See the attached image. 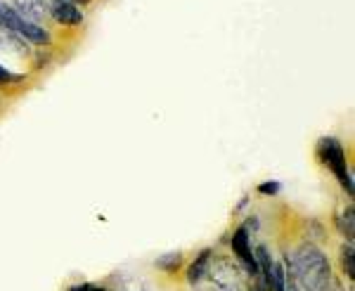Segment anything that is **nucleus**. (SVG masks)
<instances>
[{
    "mask_svg": "<svg viewBox=\"0 0 355 291\" xmlns=\"http://www.w3.org/2000/svg\"><path fill=\"white\" fill-rule=\"evenodd\" d=\"M0 28L12 31V33H17V36L26 38V41H31L36 45H50L48 28L26 21L15 8H10V5H5V3H0Z\"/></svg>",
    "mask_w": 355,
    "mask_h": 291,
    "instance_id": "3",
    "label": "nucleus"
},
{
    "mask_svg": "<svg viewBox=\"0 0 355 291\" xmlns=\"http://www.w3.org/2000/svg\"><path fill=\"white\" fill-rule=\"evenodd\" d=\"M12 3H15L17 12L24 17L26 21H31V24L43 26L45 19L50 17L48 0H12Z\"/></svg>",
    "mask_w": 355,
    "mask_h": 291,
    "instance_id": "6",
    "label": "nucleus"
},
{
    "mask_svg": "<svg viewBox=\"0 0 355 291\" xmlns=\"http://www.w3.org/2000/svg\"><path fill=\"white\" fill-rule=\"evenodd\" d=\"M71 3H73V5H88L90 0H71Z\"/></svg>",
    "mask_w": 355,
    "mask_h": 291,
    "instance_id": "13",
    "label": "nucleus"
},
{
    "mask_svg": "<svg viewBox=\"0 0 355 291\" xmlns=\"http://www.w3.org/2000/svg\"><path fill=\"white\" fill-rule=\"evenodd\" d=\"M64 291H88V282H83V284H71V287H67Z\"/></svg>",
    "mask_w": 355,
    "mask_h": 291,
    "instance_id": "12",
    "label": "nucleus"
},
{
    "mask_svg": "<svg viewBox=\"0 0 355 291\" xmlns=\"http://www.w3.org/2000/svg\"><path fill=\"white\" fill-rule=\"evenodd\" d=\"M331 263L322 249L306 242L284 261V291H329Z\"/></svg>",
    "mask_w": 355,
    "mask_h": 291,
    "instance_id": "1",
    "label": "nucleus"
},
{
    "mask_svg": "<svg viewBox=\"0 0 355 291\" xmlns=\"http://www.w3.org/2000/svg\"><path fill=\"white\" fill-rule=\"evenodd\" d=\"M214 254L216 251L214 249H204V251H199V256L192 261L190 265H187V272H185V279H187V284H199L202 279L209 275V270H211V265H214Z\"/></svg>",
    "mask_w": 355,
    "mask_h": 291,
    "instance_id": "7",
    "label": "nucleus"
},
{
    "mask_svg": "<svg viewBox=\"0 0 355 291\" xmlns=\"http://www.w3.org/2000/svg\"><path fill=\"white\" fill-rule=\"evenodd\" d=\"M230 247L239 263L246 267V272H249L251 277H259V263H256V254H254V247H251L249 222H242V225L232 232Z\"/></svg>",
    "mask_w": 355,
    "mask_h": 291,
    "instance_id": "4",
    "label": "nucleus"
},
{
    "mask_svg": "<svg viewBox=\"0 0 355 291\" xmlns=\"http://www.w3.org/2000/svg\"><path fill=\"white\" fill-rule=\"evenodd\" d=\"M329 291H341V289H339V287H334V289H329Z\"/></svg>",
    "mask_w": 355,
    "mask_h": 291,
    "instance_id": "14",
    "label": "nucleus"
},
{
    "mask_svg": "<svg viewBox=\"0 0 355 291\" xmlns=\"http://www.w3.org/2000/svg\"><path fill=\"white\" fill-rule=\"evenodd\" d=\"M282 190V185H279L277 180H268V182H261L259 187H256V192L263 194V197H275V194H279Z\"/></svg>",
    "mask_w": 355,
    "mask_h": 291,
    "instance_id": "11",
    "label": "nucleus"
},
{
    "mask_svg": "<svg viewBox=\"0 0 355 291\" xmlns=\"http://www.w3.org/2000/svg\"><path fill=\"white\" fill-rule=\"evenodd\" d=\"M50 17L62 26H78L83 24V12L71 0H48Z\"/></svg>",
    "mask_w": 355,
    "mask_h": 291,
    "instance_id": "5",
    "label": "nucleus"
},
{
    "mask_svg": "<svg viewBox=\"0 0 355 291\" xmlns=\"http://www.w3.org/2000/svg\"><path fill=\"white\" fill-rule=\"evenodd\" d=\"M318 159L331 170V175L341 182L343 190L353 197V192H355L353 190V175H351V168H348L346 150H343L341 142L336 138H322L318 142Z\"/></svg>",
    "mask_w": 355,
    "mask_h": 291,
    "instance_id": "2",
    "label": "nucleus"
},
{
    "mask_svg": "<svg viewBox=\"0 0 355 291\" xmlns=\"http://www.w3.org/2000/svg\"><path fill=\"white\" fill-rule=\"evenodd\" d=\"M336 227H339V232L343 237H346V242H353V232H355V218H353V206H348L343 213L336 215Z\"/></svg>",
    "mask_w": 355,
    "mask_h": 291,
    "instance_id": "10",
    "label": "nucleus"
},
{
    "mask_svg": "<svg viewBox=\"0 0 355 291\" xmlns=\"http://www.w3.org/2000/svg\"><path fill=\"white\" fill-rule=\"evenodd\" d=\"M341 272L348 282L355 279V249H353V242H346L341 247Z\"/></svg>",
    "mask_w": 355,
    "mask_h": 291,
    "instance_id": "8",
    "label": "nucleus"
},
{
    "mask_svg": "<svg viewBox=\"0 0 355 291\" xmlns=\"http://www.w3.org/2000/svg\"><path fill=\"white\" fill-rule=\"evenodd\" d=\"M154 265H157L162 272H166V275H173V272L180 270V265H182V254L180 251H175V254H164V256H159Z\"/></svg>",
    "mask_w": 355,
    "mask_h": 291,
    "instance_id": "9",
    "label": "nucleus"
}]
</instances>
